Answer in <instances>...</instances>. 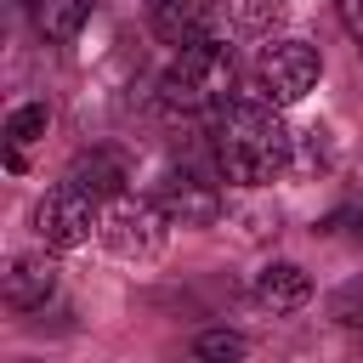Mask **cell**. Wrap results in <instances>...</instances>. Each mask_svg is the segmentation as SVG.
Returning <instances> with one entry per match:
<instances>
[{"mask_svg":"<svg viewBox=\"0 0 363 363\" xmlns=\"http://www.w3.org/2000/svg\"><path fill=\"white\" fill-rule=\"evenodd\" d=\"M210 147H216V170L238 187H261L284 176L295 159V136L284 130L278 108H267L261 96H233L221 113H210Z\"/></svg>","mask_w":363,"mask_h":363,"instance_id":"obj_1","label":"cell"},{"mask_svg":"<svg viewBox=\"0 0 363 363\" xmlns=\"http://www.w3.org/2000/svg\"><path fill=\"white\" fill-rule=\"evenodd\" d=\"M233 45H227V34H216V40H204V45H187V51H176V62L159 74V108L170 113V119H182V113H221L227 102H233Z\"/></svg>","mask_w":363,"mask_h":363,"instance_id":"obj_2","label":"cell"},{"mask_svg":"<svg viewBox=\"0 0 363 363\" xmlns=\"http://www.w3.org/2000/svg\"><path fill=\"white\" fill-rule=\"evenodd\" d=\"M318 74H323V57L312 40H272L255 57V91L250 96H261L267 108H289L318 85Z\"/></svg>","mask_w":363,"mask_h":363,"instance_id":"obj_3","label":"cell"},{"mask_svg":"<svg viewBox=\"0 0 363 363\" xmlns=\"http://www.w3.org/2000/svg\"><path fill=\"white\" fill-rule=\"evenodd\" d=\"M34 233L45 238V250H74L85 244L91 233H102V204L96 193H85L79 182H57L40 204H34Z\"/></svg>","mask_w":363,"mask_h":363,"instance_id":"obj_4","label":"cell"},{"mask_svg":"<svg viewBox=\"0 0 363 363\" xmlns=\"http://www.w3.org/2000/svg\"><path fill=\"white\" fill-rule=\"evenodd\" d=\"M164 210L153 204V199H113L108 210H102V244L113 250V255H125V261H147V255H159L164 250Z\"/></svg>","mask_w":363,"mask_h":363,"instance_id":"obj_5","label":"cell"},{"mask_svg":"<svg viewBox=\"0 0 363 363\" xmlns=\"http://www.w3.org/2000/svg\"><path fill=\"white\" fill-rule=\"evenodd\" d=\"M153 204L164 210L170 227H216L221 221V187L204 182L199 170H164L153 187Z\"/></svg>","mask_w":363,"mask_h":363,"instance_id":"obj_6","label":"cell"},{"mask_svg":"<svg viewBox=\"0 0 363 363\" xmlns=\"http://www.w3.org/2000/svg\"><path fill=\"white\" fill-rule=\"evenodd\" d=\"M147 28L176 51L204 45V40L221 34L216 28V0H147Z\"/></svg>","mask_w":363,"mask_h":363,"instance_id":"obj_7","label":"cell"},{"mask_svg":"<svg viewBox=\"0 0 363 363\" xmlns=\"http://www.w3.org/2000/svg\"><path fill=\"white\" fill-rule=\"evenodd\" d=\"M0 295L11 312H40L57 295V261L51 255H11L0 272Z\"/></svg>","mask_w":363,"mask_h":363,"instance_id":"obj_8","label":"cell"},{"mask_svg":"<svg viewBox=\"0 0 363 363\" xmlns=\"http://www.w3.org/2000/svg\"><path fill=\"white\" fill-rule=\"evenodd\" d=\"M68 182H79L85 193L96 199H125V182H130V159L119 147H91L68 164Z\"/></svg>","mask_w":363,"mask_h":363,"instance_id":"obj_9","label":"cell"},{"mask_svg":"<svg viewBox=\"0 0 363 363\" xmlns=\"http://www.w3.org/2000/svg\"><path fill=\"white\" fill-rule=\"evenodd\" d=\"M306 301H312V278H306V267H295V261H272V267L255 272V306H267V312H295V306H306Z\"/></svg>","mask_w":363,"mask_h":363,"instance_id":"obj_10","label":"cell"},{"mask_svg":"<svg viewBox=\"0 0 363 363\" xmlns=\"http://www.w3.org/2000/svg\"><path fill=\"white\" fill-rule=\"evenodd\" d=\"M23 6H28L34 28L62 45V40H74V34L91 23V6H96V0H23Z\"/></svg>","mask_w":363,"mask_h":363,"instance_id":"obj_11","label":"cell"},{"mask_svg":"<svg viewBox=\"0 0 363 363\" xmlns=\"http://www.w3.org/2000/svg\"><path fill=\"white\" fill-rule=\"evenodd\" d=\"M244 352H250V340H244L238 329L216 323V329H199V335L187 340L182 363H244Z\"/></svg>","mask_w":363,"mask_h":363,"instance_id":"obj_12","label":"cell"},{"mask_svg":"<svg viewBox=\"0 0 363 363\" xmlns=\"http://www.w3.org/2000/svg\"><path fill=\"white\" fill-rule=\"evenodd\" d=\"M45 125H51V108H45V102H23V108H11V119H6V147L23 159V147H28L34 136H45Z\"/></svg>","mask_w":363,"mask_h":363,"instance_id":"obj_13","label":"cell"},{"mask_svg":"<svg viewBox=\"0 0 363 363\" xmlns=\"http://www.w3.org/2000/svg\"><path fill=\"white\" fill-rule=\"evenodd\" d=\"M289 11V0H233V17H238V28H250V34H272V23Z\"/></svg>","mask_w":363,"mask_h":363,"instance_id":"obj_14","label":"cell"},{"mask_svg":"<svg viewBox=\"0 0 363 363\" xmlns=\"http://www.w3.org/2000/svg\"><path fill=\"white\" fill-rule=\"evenodd\" d=\"M329 318L340 329H363V278H352V284H340L329 295Z\"/></svg>","mask_w":363,"mask_h":363,"instance_id":"obj_15","label":"cell"},{"mask_svg":"<svg viewBox=\"0 0 363 363\" xmlns=\"http://www.w3.org/2000/svg\"><path fill=\"white\" fill-rule=\"evenodd\" d=\"M335 17H340V28L363 45V0H335Z\"/></svg>","mask_w":363,"mask_h":363,"instance_id":"obj_16","label":"cell"},{"mask_svg":"<svg viewBox=\"0 0 363 363\" xmlns=\"http://www.w3.org/2000/svg\"><path fill=\"white\" fill-rule=\"evenodd\" d=\"M357 221H363V204H357ZM357 233H363V227H357Z\"/></svg>","mask_w":363,"mask_h":363,"instance_id":"obj_17","label":"cell"}]
</instances>
